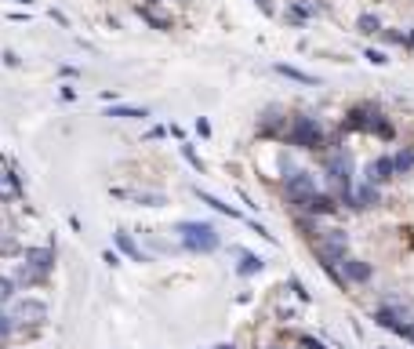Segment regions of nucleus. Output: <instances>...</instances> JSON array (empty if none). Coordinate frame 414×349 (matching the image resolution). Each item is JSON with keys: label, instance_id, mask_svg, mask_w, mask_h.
Masks as SVG:
<instances>
[{"label": "nucleus", "instance_id": "1", "mask_svg": "<svg viewBox=\"0 0 414 349\" xmlns=\"http://www.w3.org/2000/svg\"><path fill=\"white\" fill-rule=\"evenodd\" d=\"M175 233H178V244H182L186 251H193V255H211V251L222 248V237H218V229L211 222L186 218V222L175 226Z\"/></svg>", "mask_w": 414, "mask_h": 349}, {"label": "nucleus", "instance_id": "2", "mask_svg": "<svg viewBox=\"0 0 414 349\" xmlns=\"http://www.w3.org/2000/svg\"><path fill=\"white\" fill-rule=\"evenodd\" d=\"M323 171H327V182L334 189V197H338L342 204L353 197V157H349L345 149H331L327 160H323Z\"/></svg>", "mask_w": 414, "mask_h": 349}, {"label": "nucleus", "instance_id": "3", "mask_svg": "<svg viewBox=\"0 0 414 349\" xmlns=\"http://www.w3.org/2000/svg\"><path fill=\"white\" fill-rule=\"evenodd\" d=\"M283 193H287V200H291V204L305 208V204L320 193V186H316L313 171H305V167H294L291 175H283Z\"/></svg>", "mask_w": 414, "mask_h": 349}, {"label": "nucleus", "instance_id": "4", "mask_svg": "<svg viewBox=\"0 0 414 349\" xmlns=\"http://www.w3.org/2000/svg\"><path fill=\"white\" fill-rule=\"evenodd\" d=\"M287 142L291 146H302V149H323V131L313 116H294Z\"/></svg>", "mask_w": 414, "mask_h": 349}, {"label": "nucleus", "instance_id": "5", "mask_svg": "<svg viewBox=\"0 0 414 349\" xmlns=\"http://www.w3.org/2000/svg\"><path fill=\"white\" fill-rule=\"evenodd\" d=\"M11 317H15V324L36 328V324H44V320H47V306L41 299H15V302H11Z\"/></svg>", "mask_w": 414, "mask_h": 349}, {"label": "nucleus", "instance_id": "6", "mask_svg": "<svg viewBox=\"0 0 414 349\" xmlns=\"http://www.w3.org/2000/svg\"><path fill=\"white\" fill-rule=\"evenodd\" d=\"M411 320H414V313H411V309H404V306H396V302H385L378 313H374V324H378V328H389V331H396V335L404 331Z\"/></svg>", "mask_w": 414, "mask_h": 349}, {"label": "nucleus", "instance_id": "7", "mask_svg": "<svg viewBox=\"0 0 414 349\" xmlns=\"http://www.w3.org/2000/svg\"><path fill=\"white\" fill-rule=\"evenodd\" d=\"M338 273H342L345 284H367V280L374 277V269H371V262H364V258L345 255L342 262H338Z\"/></svg>", "mask_w": 414, "mask_h": 349}, {"label": "nucleus", "instance_id": "8", "mask_svg": "<svg viewBox=\"0 0 414 349\" xmlns=\"http://www.w3.org/2000/svg\"><path fill=\"white\" fill-rule=\"evenodd\" d=\"M22 258H25V266L33 269L36 280H44L51 269H55V251H51V248H25Z\"/></svg>", "mask_w": 414, "mask_h": 349}, {"label": "nucleus", "instance_id": "9", "mask_svg": "<svg viewBox=\"0 0 414 349\" xmlns=\"http://www.w3.org/2000/svg\"><path fill=\"white\" fill-rule=\"evenodd\" d=\"M378 200H382L378 186H371V182L360 178V186H353V197H349L345 204H349L353 211H371V208H378Z\"/></svg>", "mask_w": 414, "mask_h": 349}, {"label": "nucleus", "instance_id": "10", "mask_svg": "<svg viewBox=\"0 0 414 349\" xmlns=\"http://www.w3.org/2000/svg\"><path fill=\"white\" fill-rule=\"evenodd\" d=\"M393 175H396L393 157H374V160L364 167V182H371V186H385Z\"/></svg>", "mask_w": 414, "mask_h": 349}, {"label": "nucleus", "instance_id": "11", "mask_svg": "<svg viewBox=\"0 0 414 349\" xmlns=\"http://www.w3.org/2000/svg\"><path fill=\"white\" fill-rule=\"evenodd\" d=\"M113 248H116V255H127L131 262H149V255L138 248L135 237H131L127 229H116V233H113Z\"/></svg>", "mask_w": 414, "mask_h": 349}, {"label": "nucleus", "instance_id": "12", "mask_svg": "<svg viewBox=\"0 0 414 349\" xmlns=\"http://www.w3.org/2000/svg\"><path fill=\"white\" fill-rule=\"evenodd\" d=\"M193 193H197V200H204V204H207V208H211V211H218V215L232 218V222H237V218H243L237 208H232V204H226L222 197H215V193H207V189H193Z\"/></svg>", "mask_w": 414, "mask_h": 349}, {"label": "nucleus", "instance_id": "13", "mask_svg": "<svg viewBox=\"0 0 414 349\" xmlns=\"http://www.w3.org/2000/svg\"><path fill=\"white\" fill-rule=\"evenodd\" d=\"M237 273L240 277H258L265 269V262H262V255H254V251H243V248H237Z\"/></svg>", "mask_w": 414, "mask_h": 349}, {"label": "nucleus", "instance_id": "14", "mask_svg": "<svg viewBox=\"0 0 414 349\" xmlns=\"http://www.w3.org/2000/svg\"><path fill=\"white\" fill-rule=\"evenodd\" d=\"M302 211L305 215H334V211H338V197H334V193H316Z\"/></svg>", "mask_w": 414, "mask_h": 349}, {"label": "nucleus", "instance_id": "15", "mask_svg": "<svg viewBox=\"0 0 414 349\" xmlns=\"http://www.w3.org/2000/svg\"><path fill=\"white\" fill-rule=\"evenodd\" d=\"M22 197V186H19V178L8 171V167H0V204H15Z\"/></svg>", "mask_w": 414, "mask_h": 349}, {"label": "nucleus", "instance_id": "16", "mask_svg": "<svg viewBox=\"0 0 414 349\" xmlns=\"http://www.w3.org/2000/svg\"><path fill=\"white\" fill-rule=\"evenodd\" d=\"M280 76H287V81H294V84H305V87H320V76L316 73H305V70H294V66H273Z\"/></svg>", "mask_w": 414, "mask_h": 349}, {"label": "nucleus", "instance_id": "17", "mask_svg": "<svg viewBox=\"0 0 414 349\" xmlns=\"http://www.w3.org/2000/svg\"><path fill=\"white\" fill-rule=\"evenodd\" d=\"M106 116H113V120H146L149 109L146 106H109Z\"/></svg>", "mask_w": 414, "mask_h": 349}, {"label": "nucleus", "instance_id": "18", "mask_svg": "<svg viewBox=\"0 0 414 349\" xmlns=\"http://www.w3.org/2000/svg\"><path fill=\"white\" fill-rule=\"evenodd\" d=\"M371 135H378V138H385V142H393V135H396V127H393V120L389 116H374V124H371Z\"/></svg>", "mask_w": 414, "mask_h": 349}, {"label": "nucleus", "instance_id": "19", "mask_svg": "<svg viewBox=\"0 0 414 349\" xmlns=\"http://www.w3.org/2000/svg\"><path fill=\"white\" fill-rule=\"evenodd\" d=\"M393 164H396V175H411L414 171V149H400L393 157Z\"/></svg>", "mask_w": 414, "mask_h": 349}, {"label": "nucleus", "instance_id": "20", "mask_svg": "<svg viewBox=\"0 0 414 349\" xmlns=\"http://www.w3.org/2000/svg\"><path fill=\"white\" fill-rule=\"evenodd\" d=\"M356 30L364 33V36H371V33H382V22H378V15H360Z\"/></svg>", "mask_w": 414, "mask_h": 349}, {"label": "nucleus", "instance_id": "21", "mask_svg": "<svg viewBox=\"0 0 414 349\" xmlns=\"http://www.w3.org/2000/svg\"><path fill=\"white\" fill-rule=\"evenodd\" d=\"M15 291H19V284L11 280V277H4V273H0V306L15 299Z\"/></svg>", "mask_w": 414, "mask_h": 349}, {"label": "nucleus", "instance_id": "22", "mask_svg": "<svg viewBox=\"0 0 414 349\" xmlns=\"http://www.w3.org/2000/svg\"><path fill=\"white\" fill-rule=\"evenodd\" d=\"M182 157H186V164L193 167V171H204V160H200L197 146H189V142H182Z\"/></svg>", "mask_w": 414, "mask_h": 349}, {"label": "nucleus", "instance_id": "23", "mask_svg": "<svg viewBox=\"0 0 414 349\" xmlns=\"http://www.w3.org/2000/svg\"><path fill=\"white\" fill-rule=\"evenodd\" d=\"M135 200H142L146 208H164V204H167L164 193H135Z\"/></svg>", "mask_w": 414, "mask_h": 349}, {"label": "nucleus", "instance_id": "24", "mask_svg": "<svg viewBox=\"0 0 414 349\" xmlns=\"http://www.w3.org/2000/svg\"><path fill=\"white\" fill-rule=\"evenodd\" d=\"M11 331H15V317L0 309V342H4V339H11Z\"/></svg>", "mask_w": 414, "mask_h": 349}, {"label": "nucleus", "instance_id": "25", "mask_svg": "<svg viewBox=\"0 0 414 349\" xmlns=\"http://www.w3.org/2000/svg\"><path fill=\"white\" fill-rule=\"evenodd\" d=\"M364 59H371L374 66H389V55H385V51H378V47H367Z\"/></svg>", "mask_w": 414, "mask_h": 349}, {"label": "nucleus", "instance_id": "26", "mask_svg": "<svg viewBox=\"0 0 414 349\" xmlns=\"http://www.w3.org/2000/svg\"><path fill=\"white\" fill-rule=\"evenodd\" d=\"M251 226V233H258V237H262V240H269V244H276V237H273V233H269L262 222H248Z\"/></svg>", "mask_w": 414, "mask_h": 349}, {"label": "nucleus", "instance_id": "27", "mask_svg": "<svg viewBox=\"0 0 414 349\" xmlns=\"http://www.w3.org/2000/svg\"><path fill=\"white\" fill-rule=\"evenodd\" d=\"M0 62H4L8 70H19V66H22V59L15 55V51H4V55H0Z\"/></svg>", "mask_w": 414, "mask_h": 349}, {"label": "nucleus", "instance_id": "28", "mask_svg": "<svg viewBox=\"0 0 414 349\" xmlns=\"http://www.w3.org/2000/svg\"><path fill=\"white\" fill-rule=\"evenodd\" d=\"M197 135L200 138H211V120H207V116H197Z\"/></svg>", "mask_w": 414, "mask_h": 349}, {"label": "nucleus", "instance_id": "29", "mask_svg": "<svg viewBox=\"0 0 414 349\" xmlns=\"http://www.w3.org/2000/svg\"><path fill=\"white\" fill-rule=\"evenodd\" d=\"M291 291L298 295L302 302H313V299H309V291H305V284H302V280H294V277H291Z\"/></svg>", "mask_w": 414, "mask_h": 349}, {"label": "nucleus", "instance_id": "30", "mask_svg": "<svg viewBox=\"0 0 414 349\" xmlns=\"http://www.w3.org/2000/svg\"><path fill=\"white\" fill-rule=\"evenodd\" d=\"M287 22H291V25H305V11H302V8H291V11H287Z\"/></svg>", "mask_w": 414, "mask_h": 349}, {"label": "nucleus", "instance_id": "31", "mask_svg": "<svg viewBox=\"0 0 414 349\" xmlns=\"http://www.w3.org/2000/svg\"><path fill=\"white\" fill-rule=\"evenodd\" d=\"M302 349H327L320 339H313V335H302Z\"/></svg>", "mask_w": 414, "mask_h": 349}, {"label": "nucleus", "instance_id": "32", "mask_svg": "<svg viewBox=\"0 0 414 349\" xmlns=\"http://www.w3.org/2000/svg\"><path fill=\"white\" fill-rule=\"evenodd\" d=\"M254 4H258V11H262V15H269V19H273V15H276V8H273V0H254Z\"/></svg>", "mask_w": 414, "mask_h": 349}, {"label": "nucleus", "instance_id": "33", "mask_svg": "<svg viewBox=\"0 0 414 349\" xmlns=\"http://www.w3.org/2000/svg\"><path fill=\"white\" fill-rule=\"evenodd\" d=\"M167 131H171V127H153V131H149V135H146V138H164V135H167Z\"/></svg>", "mask_w": 414, "mask_h": 349}, {"label": "nucleus", "instance_id": "34", "mask_svg": "<svg viewBox=\"0 0 414 349\" xmlns=\"http://www.w3.org/2000/svg\"><path fill=\"white\" fill-rule=\"evenodd\" d=\"M62 98L73 102V98H76V87H69V84H66V87H62Z\"/></svg>", "mask_w": 414, "mask_h": 349}, {"label": "nucleus", "instance_id": "35", "mask_svg": "<svg viewBox=\"0 0 414 349\" xmlns=\"http://www.w3.org/2000/svg\"><path fill=\"white\" fill-rule=\"evenodd\" d=\"M11 4H19V8H33V0H11Z\"/></svg>", "mask_w": 414, "mask_h": 349}, {"label": "nucleus", "instance_id": "36", "mask_svg": "<svg viewBox=\"0 0 414 349\" xmlns=\"http://www.w3.org/2000/svg\"><path fill=\"white\" fill-rule=\"evenodd\" d=\"M407 47H414V25H411V30H407Z\"/></svg>", "mask_w": 414, "mask_h": 349}, {"label": "nucleus", "instance_id": "37", "mask_svg": "<svg viewBox=\"0 0 414 349\" xmlns=\"http://www.w3.org/2000/svg\"><path fill=\"white\" fill-rule=\"evenodd\" d=\"M218 349H232V346H218Z\"/></svg>", "mask_w": 414, "mask_h": 349}, {"label": "nucleus", "instance_id": "38", "mask_svg": "<svg viewBox=\"0 0 414 349\" xmlns=\"http://www.w3.org/2000/svg\"><path fill=\"white\" fill-rule=\"evenodd\" d=\"M382 349H389V346H382Z\"/></svg>", "mask_w": 414, "mask_h": 349}, {"label": "nucleus", "instance_id": "39", "mask_svg": "<svg viewBox=\"0 0 414 349\" xmlns=\"http://www.w3.org/2000/svg\"><path fill=\"white\" fill-rule=\"evenodd\" d=\"M276 349H280V346H276Z\"/></svg>", "mask_w": 414, "mask_h": 349}]
</instances>
